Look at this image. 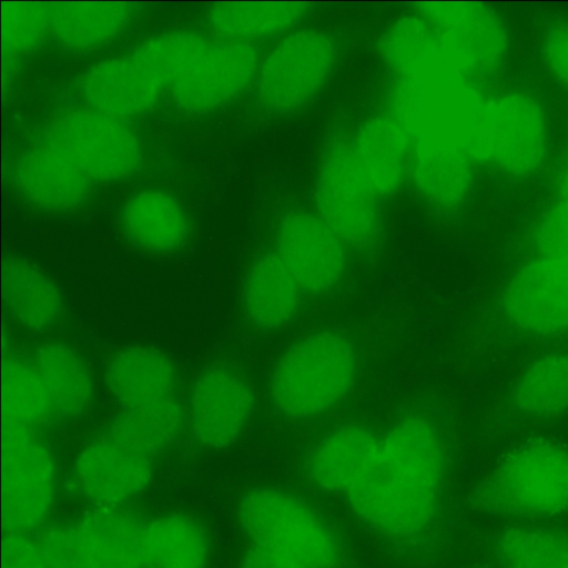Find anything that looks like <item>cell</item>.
Here are the masks:
<instances>
[{
    "mask_svg": "<svg viewBox=\"0 0 568 568\" xmlns=\"http://www.w3.org/2000/svg\"><path fill=\"white\" fill-rule=\"evenodd\" d=\"M260 61L252 42L206 39L168 91L179 108L209 112L231 103L254 83Z\"/></svg>",
    "mask_w": 568,
    "mask_h": 568,
    "instance_id": "cell-11",
    "label": "cell"
},
{
    "mask_svg": "<svg viewBox=\"0 0 568 568\" xmlns=\"http://www.w3.org/2000/svg\"><path fill=\"white\" fill-rule=\"evenodd\" d=\"M254 407L250 383L235 369L213 364L192 384L184 407L185 426L199 446L223 449L240 438Z\"/></svg>",
    "mask_w": 568,
    "mask_h": 568,
    "instance_id": "cell-13",
    "label": "cell"
},
{
    "mask_svg": "<svg viewBox=\"0 0 568 568\" xmlns=\"http://www.w3.org/2000/svg\"><path fill=\"white\" fill-rule=\"evenodd\" d=\"M415 12L439 29L470 72L496 65L506 52L507 34L497 14L477 2H422Z\"/></svg>",
    "mask_w": 568,
    "mask_h": 568,
    "instance_id": "cell-18",
    "label": "cell"
},
{
    "mask_svg": "<svg viewBox=\"0 0 568 568\" xmlns=\"http://www.w3.org/2000/svg\"><path fill=\"white\" fill-rule=\"evenodd\" d=\"M2 293L10 316L28 331H47L62 316L64 302L59 286L26 258L10 257L4 262Z\"/></svg>",
    "mask_w": 568,
    "mask_h": 568,
    "instance_id": "cell-27",
    "label": "cell"
},
{
    "mask_svg": "<svg viewBox=\"0 0 568 568\" xmlns=\"http://www.w3.org/2000/svg\"><path fill=\"white\" fill-rule=\"evenodd\" d=\"M125 237L151 253H170L186 241L190 225L178 200L160 189H144L130 196L120 212Z\"/></svg>",
    "mask_w": 568,
    "mask_h": 568,
    "instance_id": "cell-25",
    "label": "cell"
},
{
    "mask_svg": "<svg viewBox=\"0 0 568 568\" xmlns=\"http://www.w3.org/2000/svg\"><path fill=\"white\" fill-rule=\"evenodd\" d=\"M185 426L184 407L176 396L135 407L120 408L102 434L152 457L169 448Z\"/></svg>",
    "mask_w": 568,
    "mask_h": 568,
    "instance_id": "cell-29",
    "label": "cell"
},
{
    "mask_svg": "<svg viewBox=\"0 0 568 568\" xmlns=\"http://www.w3.org/2000/svg\"><path fill=\"white\" fill-rule=\"evenodd\" d=\"M448 470V449L438 425L407 413L379 435L366 471L345 495L354 515L397 545L426 540L437 518Z\"/></svg>",
    "mask_w": 568,
    "mask_h": 568,
    "instance_id": "cell-1",
    "label": "cell"
},
{
    "mask_svg": "<svg viewBox=\"0 0 568 568\" xmlns=\"http://www.w3.org/2000/svg\"><path fill=\"white\" fill-rule=\"evenodd\" d=\"M104 382L120 408H126L175 396L176 373L164 353L146 345H131L108 362Z\"/></svg>",
    "mask_w": 568,
    "mask_h": 568,
    "instance_id": "cell-23",
    "label": "cell"
},
{
    "mask_svg": "<svg viewBox=\"0 0 568 568\" xmlns=\"http://www.w3.org/2000/svg\"><path fill=\"white\" fill-rule=\"evenodd\" d=\"M303 291L274 250L258 254L247 267L241 304L248 322L263 332L287 326L297 315Z\"/></svg>",
    "mask_w": 568,
    "mask_h": 568,
    "instance_id": "cell-22",
    "label": "cell"
},
{
    "mask_svg": "<svg viewBox=\"0 0 568 568\" xmlns=\"http://www.w3.org/2000/svg\"><path fill=\"white\" fill-rule=\"evenodd\" d=\"M470 160L458 144L435 139H412L407 178L416 193L433 210L450 211L464 201L469 191Z\"/></svg>",
    "mask_w": 568,
    "mask_h": 568,
    "instance_id": "cell-21",
    "label": "cell"
},
{
    "mask_svg": "<svg viewBox=\"0 0 568 568\" xmlns=\"http://www.w3.org/2000/svg\"><path fill=\"white\" fill-rule=\"evenodd\" d=\"M499 555L504 568H568V537L514 530L500 541Z\"/></svg>",
    "mask_w": 568,
    "mask_h": 568,
    "instance_id": "cell-35",
    "label": "cell"
},
{
    "mask_svg": "<svg viewBox=\"0 0 568 568\" xmlns=\"http://www.w3.org/2000/svg\"><path fill=\"white\" fill-rule=\"evenodd\" d=\"M78 91L84 105L125 121L151 110L164 89L129 54L93 63L81 75Z\"/></svg>",
    "mask_w": 568,
    "mask_h": 568,
    "instance_id": "cell-19",
    "label": "cell"
},
{
    "mask_svg": "<svg viewBox=\"0 0 568 568\" xmlns=\"http://www.w3.org/2000/svg\"><path fill=\"white\" fill-rule=\"evenodd\" d=\"M356 162L365 178L382 195L396 192L407 178L412 139L390 114L366 119L351 141Z\"/></svg>",
    "mask_w": 568,
    "mask_h": 568,
    "instance_id": "cell-24",
    "label": "cell"
},
{
    "mask_svg": "<svg viewBox=\"0 0 568 568\" xmlns=\"http://www.w3.org/2000/svg\"><path fill=\"white\" fill-rule=\"evenodd\" d=\"M544 55L551 73L568 87V21L554 27L547 34Z\"/></svg>",
    "mask_w": 568,
    "mask_h": 568,
    "instance_id": "cell-39",
    "label": "cell"
},
{
    "mask_svg": "<svg viewBox=\"0 0 568 568\" xmlns=\"http://www.w3.org/2000/svg\"><path fill=\"white\" fill-rule=\"evenodd\" d=\"M378 442L379 435L366 425L336 426L308 452L306 478L317 489L346 495L372 463Z\"/></svg>",
    "mask_w": 568,
    "mask_h": 568,
    "instance_id": "cell-20",
    "label": "cell"
},
{
    "mask_svg": "<svg viewBox=\"0 0 568 568\" xmlns=\"http://www.w3.org/2000/svg\"><path fill=\"white\" fill-rule=\"evenodd\" d=\"M143 525L124 507H89L69 523L44 525L34 538L53 568H146Z\"/></svg>",
    "mask_w": 568,
    "mask_h": 568,
    "instance_id": "cell-4",
    "label": "cell"
},
{
    "mask_svg": "<svg viewBox=\"0 0 568 568\" xmlns=\"http://www.w3.org/2000/svg\"><path fill=\"white\" fill-rule=\"evenodd\" d=\"M546 146V125L539 105L530 97L509 93L481 99L464 150L470 159L487 160L504 171L524 175L536 170Z\"/></svg>",
    "mask_w": 568,
    "mask_h": 568,
    "instance_id": "cell-9",
    "label": "cell"
},
{
    "mask_svg": "<svg viewBox=\"0 0 568 568\" xmlns=\"http://www.w3.org/2000/svg\"><path fill=\"white\" fill-rule=\"evenodd\" d=\"M2 568H53L41 554L31 534L6 532Z\"/></svg>",
    "mask_w": 568,
    "mask_h": 568,
    "instance_id": "cell-38",
    "label": "cell"
},
{
    "mask_svg": "<svg viewBox=\"0 0 568 568\" xmlns=\"http://www.w3.org/2000/svg\"><path fill=\"white\" fill-rule=\"evenodd\" d=\"M316 215L349 252L368 254L382 237L379 194L359 169L351 141L333 139L320 160L314 186Z\"/></svg>",
    "mask_w": 568,
    "mask_h": 568,
    "instance_id": "cell-5",
    "label": "cell"
},
{
    "mask_svg": "<svg viewBox=\"0 0 568 568\" xmlns=\"http://www.w3.org/2000/svg\"><path fill=\"white\" fill-rule=\"evenodd\" d=\"M307 11L304 2H220L206 20L219 38L251 42L290 30Z\"/></svg>",
    "mask_w": 568,
    "mask_h": 568,
    "instance_id": "cell-31",
    "label": "cell"
},
{
    "mask_svg": "<svg viewBox=\"0 0 568 568\" xmlns=\"http://www.w3.org/2000/svg\"><path fill=\"white\" fill-rule=\"evenodd\" d=\"M50 33V3L3 2V49L12 55L37 49Z\"/></svg>",
    "mask_w": 568,
    "mask_h": 568,
    "instance_id": "cell-36",
    "label": "cell"
},
{
    "mask_svg": "<svg viewBox=\"0 0 568 568\" xmlns=\"http://www.w3.org/2000/svg\"><path fill=\"white\" fill-rule=\"evenodd\" d=\"M153 476L151 457L104 434L81 447L70 470V489L90 507L120 508L139 497Z\"/></svg>",
    "mask_w": 568,
    "mask_h": 568,
    "instance_id": "cell-14",
    "label": "cell"
},
{
    "mask_svg": "<svg viewBox=\"0 0 568 568\" xmlns=\"http://www.w3.org/2000/svg\"><path fill=\"white\" fill-rule=\"evenodd\" d=\"M378 50L397 77L447 81L468 79L471 73L447 37L417 12L389 24L379 38Z\"/></svg>",
    "mask_w": 568,
    "mask_h": 568,
    "instance_id": "cell-16",
    "label": "cell"
},
{
    "mask_svg": "<svg viewBox=\"0 0 568 568\" xmlns=\"http://www.w3.org/2000/svg\"><path fill=\"white\" fill-rule=\"evenodd\" d=\"M247 539L239 568H342V539L305 499L285 489L258 487L237 507Z\"/></svg>",
    "mask_w": 568,
    "mask_h": 568,
    "instance_id": "cell-2",
    "label": "cell"
},
{
    "mask_svg": "<svg viewBox=\"0 0 568 568\" xmlns=\"http://www.w3.org/2000/svg\"><path fill=\"white\" fill-rule=\"evenodd\" d=\"M560 200L568 201V168L562 171L558 181Z\"/></svg>",
    "mask_w": 568,
    "mask_h": 568,
    "instance_id": "cell-40",
    "label": "cell"
},
{
    "mask_svg": "<svg viewBox=\"0 0 568 568\" xmlns=\"http://www.w3.org/2000/svg\"><path fill=\"white\" fill-rule=\"evenodd\" d=\"M335 59L336 47L323 31L285 34L261 58L254 81L260 104L274 114L305 106L328 80Z\"/></svg>",
    "mask_w": 568,
    "mask_h": 568,
    "instance_id": "cell-10",
    "label": "cell"
},
{
    "mask_svg": "<svg viewBox=\"0 0 568 568\" xmlns=\"http://www.w3.org/2000/svg\"><path fill=\"white\" fill-rule=\"evenodd\" d=\"M58 488L54 455L37 429L3 423L2 523L6 532L31 534L50 517Z\"/></svg>",
    "mask_w": 568,
    "mask_h": 568,
    "instance_id": "cell-8",
    "label": "cell"
},
{
    "mask_svg": "<svg viewBox=\"0 0 568 568\" xmlns=\"http://www.w3.org/2000/svg\"><path fill=\"white\" fill-rule=\"evenodd\" d=\"M205 40L189 30L166 31L144 40L130 54L168 91Z\"/></svg>",
    "mask_w": 568,
    "mask_h": 568,
    "instance_id": "cell-34",
    "label": "cell"
},
{
    "mask_svg": "<svg viewBox=\"0 0 568 568\" xmlns=\"http://www.w3.org/2000/svg\"><path fill=\"white\" fill-rule=\"evenodd\" d=\"M514 403L526 415L549 418L568 413V353L531 362L518 377Z\"/></svg>",
    "mask_w": 568,
    "mask_h": 568,
    "instance_id": "cell-32",
    "label": "cell"
},
{
    "mask_svg": "<svg viewBox=\"0 0 568 568\" xmlns=\"http://www.w3.org/2000/svg\"><path fill=\"white\" fill-rule=\"evenodd\" d=\"M3 423L37 429L55 418L54 412L31 358L10 355L2 368Z\"/></svg>",
    "mask_w": 568,
    "mask_h": 568,
    "instance_id": "cell-33",
    "label": "cell"
},
{
    "mask_svg": "<svg viewBox=\"0 0 568 568\" xmlns=\"http://www.w3.org/2000/svg\"><path fill=\"white\" fill-rule=\"evenodd\" d=\"M142 545L146 568H204L210 552L201 524L179 513L145 521Z\"/></svg>",
    "mask_w": 568,
    "mask_h": 568,
    "instance_id": "cell-30",
    "label": "cell"
},
{
    "mask_svg": "<svg viewBox=\"0 0 568 568\" xmlns=\"http://www.w3.org/2000/svg\"><path fill=\"white\" fill-rule=\"evenodd\" d=\"M535 241L542 255L568 257V201L560 200L541 216Z\"/></svg>",
    "mask_w": 568,
    "mask_h": 568,
    "instance_id": "cell-37",
    "label": "cell"
},
{
    "mask_svg": "<svg viewBox=\"0 0 568 568\" xmlns=\"http://www.w3.org/2000/svg\"><path fill=\"white\" fill-rule=\"evenodd\" d=\"M49 395L54 416L72 420L84 415L93 399V379L81 354L60 341L40 344L31 356Z\"/></svg>",
    "mask_w": 568,
    "mask_h": 568,
    "instance_id": "cell-26",
    "label": "cell"
},
{
    "mask_svg": "<svg viewBox=\"0 0 568 568\" xmlns=\"http://www.w3.org/2000/svg\"><path fill=\"white\" fill-rule=\"evenodd\" d=\"M501 305L509 322L523 332L568 331V257L541 254L525 263L508 281Z\"/></svg>",
    "mask_w": 568,
    "mask_h": 568,
    "instance_id": "cell-15",
    "label": "cell"
},
{
    "mask_svg": "<svg viewBox=\"0 0 568 568\" xmlns=\"http://www.w3.org/2000/svg\"><path fill=\"white\" fill-rule=\"evenodd\" d=\"M358 371V352L347 335L333 328L311 332L292 343L274 364L267 385L270 402L286 419H316L345 402Z\"/></svg>",
    "mask_w": 568,
    "mask_h": 568,
    "instance_id": "cell-3",
    "label": "cell"
},
{
    "mask_svg": "<svg viewBox=\"0 0 568 568\" xmlns=\"http://www.w3.org/2000/svg\"><path fill=\"white\" fill-rule=\"evenodd\" d=\"M273 250L304 294L334 292L348 271L351 252L316 213L294 210L283 214Z\"/></svg>",
    "mask_w": 568,
    "mask_h": 568,
    "instance_id": "cell-12",
    "label": "cell"
},
{
    "mask_svg": "<svg viewBox=\"0 0 568 568\" xmlns=\"http://www.w3.org/2000/svg\"><path fill=\"white\" fill-rule=\"evenodd\" d=\"M9 176L28 204L47 212L79 206L92 182L63 152L42 139L16 155Z\"/></svg>",
    "mask_w": 568,
    "mask_h": 568,
    "instance_id": "cell-17",
    "label": "cell"
},
{
    "mask_svg": "<svg viewBox=\"0 0 568 568\" xmlns=\"http://www.w3.org/2000/svg\"><path fill=\"white\" fill-rule=\"evenodd\" d=\"M477 498L488 509L513 515L567 509L568 447L546 439L523 444L506 456Z\"/></svg>",
    "mask_w": 568,
    "mask_h": 568,
    "instance_id": "cell-6",
    "label": "cell"
},
{
    "mask_svg": "<svg viewBox=\"0 0 568 568\" xmlns=\"http://www.w3.org/2000/svg\"><path fill=\"white\" fill-rule=\"evenodd\" d=\"M42 140L63 152L91 181L126 179L143 156L139 135L124 120L87 105L55 113Z\"/></svg>",
    "mask_w": 568,
    "mask_h": 568,
    "instance_id": "cell-7",
    "label": "cell"
},
{
    "mask_svg": "<svg viewBox=\"0 0 568 568\" xmlns=\"http://www.w3.org/2000/svg\"><path fill=\"white\" fill-rule=\"evenodd\" d=\"M133 12L125 2L50 3V34L70 51H92L118 37Z\"/></svg>",
    "mask_w": 568,
    "mask_h": 568,
    "instance_id": "cell-28",
    "label": "cell"
}]
</instances>
